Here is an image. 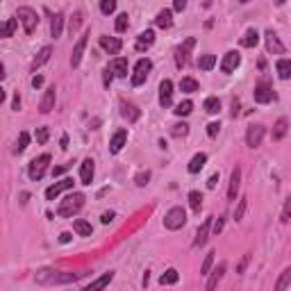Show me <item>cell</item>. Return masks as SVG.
Masks as SVG:
<instances>
[{
    "mask_svg": "<svg viewBox=\"0 0 291 291\" xmlns=\"http://www.w3.org/2000/svg\"><path fill=\"white\" fill-rule=\"evenodd\" d=\"M239 114V100H232V116Z\"/></svg>",
    "mask_w": 291,
    "mask_h": 291,
    "instance_id": "63",
    "label": "cell"
},
{
    "mask_svg": "<svg viewBox=\"0 0 291 291\" xmlns=\"http://www.w3.org/2000/svg\"><path fill=\"white\" fill-rule=\"evenodd\" d=\"M150 71H152V62L148 60V57H144V60L137 62V64H135V73H132V86H141V84H144Z\"/></svg>",
    "mask_w": 291,
    "mask_h": 291,
    "instance_id": "6",
    "label": "cell"
},
{
    "mask_svg": "<svg viewBox=\"0 0 291 291\" xmlns=\"http://www.w3.org/2000/svg\"><path fill=\"white\" fill-rule=\"evenodd\" d=\"M159 105L164 109L173 105V82L171 80H162V84H159Z\"/></svg>",
    "mask_w": 291,
    "mask_h": 291,
    "instance_id": "17",
    "label": "cell"
},
{
    "mask_svg": "<svg viewBox=\"0 0 291 291\" xmlns=\"http://www.w3.org/2000/svg\"><path fill=\"white\" fill-rule=\"evenodd\" d=\"M50 55H53V48L50 46H43L41 50L37 53V57H34V62H32V71H37V69H41L46 62L50 60Z\"/></svg>",
    "mask_w": 291,
    "mask_h": 291,
    "instance_id": "28",
    "label": "cell"
},
{
    "mask_svg": "<svg viewBox=\"0 0 291 291\" xmlns=\"http://www.w3.org/2000/svg\"><path fill=\"white\" fill-rule=\"evenodd\" d=\"M184 223H187V212L182 207H171L164 216V227L166 230H180Z\"/></svg>",
    "mask_w": 291,
    "mask_h": 291,
    "instance_id": "5",
    "label": "cell"
},
{
    "mask_svg": "<svg viewBox=\"0 0 291 291\" xmlns=\"http://www.w3.org/2000/svg\"><path fill=\"white\" fill-rule=\"evenodd\" d=\"M128 25H130V21H128V14H119L116 16V32H125L128 30Z\"/></svg>",
    "mask_w": 291,
    "mask_h": 291,
    "instance_id": "48",
    "label": "cell"
},
{
    "mask_svg": "<svg viewBox=\"0 0 291 291\" xmlns=\"http://www.w3.org/2000/svg\"><path fill=\"white\" fill-rule=\"evenodd\" d=\"M246 207H248V198L243 196V198L239 200V207L234 210V221H241V218H243V214H246Z\"/></svg>",
    "mask_w": 291,
    "mask_h": 291,
    "instance_id": "46",
    "label": "cell"
},
{
    "mask_svg": "<svg viewBox=\"0 0 291 291\" xmlns=\"http://www.w3.org/2000/svg\"><path fill=\"white\" fill-rule=\"evenodd\" d=\"M275 71H278L280 80H291V60H278Z\"/></svg>",
    "mask_w": 291,
    "mask_h": 291,
    "instance_id": "31",
    "label": "cell"
},
{
    "mask_svg": "<svg viewBox=\"0 0 291 291\" xmlns=\"http://www.w3.org/2000/svg\"><path fill=\"white\" fill-rule=\"evenodd\" d=\"M282 223H289L291 221V196L285 200V207H282V216H280Z\"/></svg>",
    "mask_w": 291,
    "mask_h": 291,
    "instance_id": "50",
    "label": "cell"
},
{
    "mask_svg": "<svg viewBox=\"0 0 291 291\" xmlns=\"http://www.w3.org/2000/svg\"><path fill=\"white\" fill-rule=\"evenodd\" d=\"M71 168V164H62V166H55L53 168V175H62V173H66Z\"/></svg>",
    "mask_w": 291,
    "mask_h": 291,
    "instance_id": "56",
    "label": "cell"
},
{
    "mask_svg": "<svg viewBox=\"0 0 291 291\" xmlns=\"http://www.w3.org/2000/svg\"><path fill=\"white\" fill-rule=\"evenodd\" d=\"M93 173H96L93 159H91V157H86L84 162L80 164V182L82 184H91L93 182Z\"/></svg>",
    "mask_w": 291,
    "mask_h": 291,
    "instance_id": "21",
    "label": "cell"
},
{
    "mask_svg": "<svg viewBox=\"0 0 291 291\" xmlns=\"http://www.w3.org/2000/svg\"><path fill=\"white\" fill-rule=\"evenodd\" d=\"M264 125H250L248 132H246V144L250 146V148H257L259 144H262V139H264Z\"/></svg>",
    "mask_w": 291,
    "mask_h": 291,
    "instance_id": "15",
    "label": "cell"
},
{
    "mask_svg": "<svg viewBox=\"0 0 291 291\" xmlns=\"http://www.w3.org/2000/svg\"><path fill=\"white\" fill-rule=\"evenodd\" d=\"M16 25H18V18H7L5 25H2V30H0V37H2V39H9L11 34L16 32Z\"/></svg>",
    "mask_w": 291,
    "mask_h": 291,
    "instance_id": "36",
    "label": "cell"
},
{
    "mask_svg": "<svg viewBox=\"0 0 291 291\" xmlns=\"http://www.w3.org/2000/svg\"><path fill=\"white\" fill-rule=\"evenodd\" d=\"M225 269H227V264H225V262H221V264H218L214 271H212V273H210V280H207L205 291H216L218 282H221V280H223V275H225Z\"/></svg>",
    "mask_w": 291,
    "mask_h": 291,
    "instance_id": "20",
    "label": "cell"
},
{
    "mask_svg": "<svg viewBox=\"0 0 291 291\" xmlns=\"http://www.w3.org/2000/svg\"><path fill=\"white\" fill-rule=\"evenodd\" d=\"M98 43H100V48L109 55H119L121 48H123V41H121L119 37H105L103 34V37L98 39Z\"/></svg>",
    "mask_w": 291,
    "mask_h": 291,
    "instance_id": "13",
    "label": "cell"
},
{
    "mask_svg": "<svg viewBox=\"0 0 291 291\" xmlns=\"http://www.w3.org/2000/svg\"><path fill=\"white\" fill-rule=\"evenodd\" d=\"M48 164H50V155H48V152H43V155L34 157L32 162H30V166H27V175H30V180L39 182V180L46 175V171H48Z\"/></svg>",
    "mask_w": 291,
    "mask_h": 291,
    "instance_id": "4",
    "label": "cell"
},
{
    "mask_svg": "<svg viewBox=\"0 0 291 291\" xmlns=\"http://www.w3.org/2000/svg\"><path fill=\"white\" fill-rule=\"evenodd\" d=\"M82 16H84L82 11H75V14L71 16V23H69V32H71V37H73V34H75L77 30H80V25H82Z\"/></svg>",
    "mask_w": 291,
    "mask_h": 291,
    "instance_id": "39",
    "label": "cell"
},
{
    "mask_svg": "<svg viewBox=\"0 0 291 291\" xmlns=\"http://www.w3.org/2000/svg\"><path fill=\"white\" fill-rule=\"evenodd\" d=\"M257 43H259V34H257V30H255V27L246 30V34L241 37V46H243V48H255Z\"/></svg>",
    "mask_w": 291,
    "mask_h": 291,
    "instance_id": "30",
    "label": "cell"
},
{
    "mask_svg": "<svg viewBox=\"0 0 291 291\" xmlns=\"http://www.w3.org/2000/svg\"><path fill=\"white\" fill-rule=\"evenodd\" d=\"M27 144H30V135H27V132H21V135H18L16 146H14V152H16V155H21V152L27 148Z\"/></svg>",
    "mask_w": 291,
    "mask_h": 291,
    "instance_id": "43",
    "label": "cell"
},
{
    "mask_svg": "<svg viewBox=\"0 0 291 291\" xmlns=\"http://www.w3.org/2000/svg\"><path fill=\"white\" fill-rule=\"evenodd\" d=\"M84 194H69L64 200H60V205H57V214L62 218H73L77 212L84 207Z\"/></svg>",
    "mask_w": 291,
    "mask_h": 291,
    "instance_id": "2",
    "label": "cell"
},
{
    "mask_svg": "<svg viewBox=\"0 0 291 291\" xmlns=\"http://www.w3.org/2000/svg\"><path fill=\"white\" fill-rule=\"evenodd\" d=\"M173 112L178 114V116H189V114L194 112V103H191V100H184V103L175 105V109H173Z\"/></svg>",
    "mask_w": 291,
    "mask_h": 291,
    "instance_id": "42",
    "label": "cell"
},
{
    "mask_svg": "<svg viewBox=\"0 0 291 291\" xmlns=\"http://www.w3.org/2000/svg\"><path fill=\"white\" fill-rule=\"evenodd\" d=\"M152 43H155V32H152V30H146V32H141L139 37H137L135 48L139 50V53H144L146 48H150Z\"/></svg>",
    "mask_w": 291,
    "mask_h": 291,
    "instance_id": "25",
    "label": "cell"
},
{
    "mask_svg": "<svg viewBox=\"0 0 291 291\" xmlns=\"http://www.w3.org/2000/svg\"><path fill=\"white\" fill-rule=\"evenodd\" d=\"M205 164H207V155H205V152H198V155L191 157V162H189L187 168H189V173H198L200 168L205 166Z\"/></svg>",
    "mask_w": 291,
    "mask_h": 291,
    "instance_id": "32",
    "label": "cell"
},
{
    "mask_svg": "<svg viewBox=\"0 0 291 291\" xmlns=\"http://www.w3.org/2000/svg\"><path fill=\"white\" fill-rule=\"evenodd\" d=\"M214 66H216V57H214V55L207 53V55H200V57H198V69L200 71H212Z\"/></svg>",
    "mask_w": 291,
    "mask_h": 291,
    "instance_id": "35",
    "label": "cell"
},
{
    "mask_svg": "<svg viewBox=\"0 0 291 291\" xmlns=\"http://www.w3.org/2000/svg\"><path fill=\"white\" fill-rule=\"evenodd\" d=\"M194 46H196V39L189 37L182 46H178V48H175V64H178V69H184V66H187L189 53H191V48H194Z\"/></svg>",
    "mask_w": 291,
    "mask_h": 291,
    "instance_id": "8",
    "label": "cell"
},
{
    "mask_svg": "<svg viewBox=\"0 0 291 291\" xmlns=\"http://www.w3.org/2000/svg\"><path fill=\"white\" fill-rule=\"evenodd\" d=\"M148 180H150V171H148V168H146V171H139L135 175L137 187H146V184H148Z\"/></svg>",
    "mask_w": 291,
    "mask_h": 291,
    "instance_id": "47",
    "label": "cell"
},
{
    "mask_svg": "<svg viewBox=\"0 0 291 291\" xmlns=\"http://www.w3.org/2000/svg\"><path fill=\"white\" fill-rule=\"evenodd\" d=\"M73 230H75L77 237H91L93 227H91V223L84 221V218H75V221H73Z\"/></svg>",
    "mask_w": 291,
    "mask_h": 291,
    "instance_id": "27",
    "label": "cell"
},
{
    "mask_svg": "<svg viewBox=\"0 0 291 291\" xmlns=\"http://www.w3.org/2000/svg\"><path fill=\"white\" fill-rule=\"evenodd\" d=\"M239 64H241V55H239L237 50H227V53L223 55V60H221V71L230 75V73L237 71Z\"/></svg>",
    "mask_w": 291,
    "mask_h": 291,
    "instance_id": "9",
    "label": "cell"
},
{
    "mask_svg": "<svg viewBox=\"0 0 291 291\" xmlns=\"http://www.w3.org/2000/svg\"><path fill=\"white\" fill-rule=\"evenodd\" d=\"M62 148H69V137H62Z\"/></svg>",
    "mask_w": 291,
    "mask_h": 291,
    "instance_id": "64",
    "label": "cell"
},
{
    "mask_svg": "<svg viewBox=\"0 0 291 291\" xmlns=\"http://www.w3.org/2000/svg\"><path fill=\"white\" fill-rule=\"evenodd\" d=\"M125 141H128V130H116L112 141H109V152H112V155H119V152L123 150Z\"/></svg>",
    "mask_w": 291,
    "mask_h": 291,
    "instance_id": "19",
    "label": "cell"
},
{
    "mask_svg": "<svg viewBox=\"0 0 291 291\" xmlns=\"http://www.w3.org/2000/svg\"><path fill=\"white\" fill-rule=\"evenodd\" d=\"M16 18L21 21L25 34H32L34 30H37V25H39V14L32 9V7H25V5L18 7V9H16Z\"/></svg>",
    "mask_w": 291,
    "mask_h": 291,
    "instance_id": "3",
    "label": "cell"
},
{
    "mask_svg": "<svg viewBox=\"0 0 291 291\" xmlns=\"http://www.w3.org/2000/svg\"><path fill=\"white\" fill-rule=\"evenodd\" d=\"M218 132H221V123H216V121H214V123L207 125V135H210L212 139H214V137L218 135Z\"/></svg>",
    "mask_w": 291,
    "mask_h": 291,
    "instance_id": "51",
    "label": "cell"
},
{
    "mask_svg": "<svg viewBox=\"0 0 291 291\" xmlns=\"http://www.w3.org/2000/svg\"><path fill=\"white\" fill-rule=\"evenodd\" d=\"M112 77H114V75H112V71L105 69V84H107V86H109V82H112Z\"/></svg>",
    "mask_w": 291,
    "mask_h": 291,
    "instance_id": "62",
    "label": "cell"
},
{
    "mask_svg": "<svg viewBox=\"0 0 291 291\" xmlns=\"http://www.w3.org/2000/svg\"><path fill=\"white\" fill-rule=\"evenodd\" d=\"M62 30H64V14H55L53 21H50V34L57 39L62 37Z\"/></svg>",
    "mask_w": 291,
    "mask_h": 291,
    "instance_id": "33",
    "label": "cell"
},
{
    "mask_svg": "<svg viewBox=\"0 0 291 291\" xmlns=\"http://www.w3.org/2000/svg\"><path fill=\"white\" fill-rule=\"evenodd\" d=\"M287 130H289V121H287L285 116H282V119H278V121H275V125H273V135H271V139H273V141L285 139Z\"/></svg>",
    "mask_w": 291,
    "mask_h": 291,
    "instance_id": "26",
    "label": "cell"
},
{
    "mask_svg": "<svg viewBox=\"0 0 291 291\" xmlns=\"http://www.w3.org/2000/svg\"><path fill=\"white\" fill-rule=\"evenodd\" d=\"M60 241L62 243H69L71 241V232H62V234H60Z\"/></svg>",
    "mask_w": 291,
    "mask_h": 291,
    "instance_id": "61",
    "label": "cell"
},
{
    "mask_svg": "<svg viewBox=\"0 0 291 291\" xmlns=\"http://www.w3.org/2000/svg\"><path fill=\"white\" fill-rule=\"evenodd\" d=\"M32 86H34V89L43 86V75H34V77H32Z\"/></svg>",
    "mask_w": 291,
    "mask_h": 291,
    "instance_id": "59",
    "label": "cell"
},
{
    "mask_svg": "<svg viewBox=\"0 0 291 291\" xmlns=\"http://www.w3.org/2000/svg\"><path fill=\"white\" fill-rule=\"evenodd\" d=\"M180 89H182L184 93H196V91H198V82H196L194 77H182Z\"/></svg>",
    "mask_w": 291,
    "mask_h": 291,
    "instance_id": "38",
    "label": "cell"
},
{
    "mask_svg": "<svg viewBox=\"0 0 291 291\" xmlns=\"http://www.w3.org/2000/svg\"><path fill=\"white\" fill-rule=\"evenodd\" d=\"M55 86H48L46 91H43V98H41V105H39V109H41V114H48L55 109Z\"/></svg>",
    "mask_w": 291,
    "mask_h": 291,
    "instance_id": "24",
    "label": "cell"
},
{
    "mask_svg": "<svg viewBox=\"0 0 291 291\" xmlns=\"http://www.w3.org/2000/svg\"><path fill=\"white\" fill-rule=\"evenodd\" d=\"M155 23H157V27H162V30H168V27L173 25V11H171V9H162L159 14H157Z\"/></svg>",
    "mask_w": 291,
    "mask_h": 291,
    "instance_id": "29",
    "label": "cell"
},
{
    "mask_svg": "<svg viewBox=\"0 0 291 291\" xmlns=\"http://www.w3.org/2000/svg\"><path fill=\"white\" fill-rule=\"evenodd\" d=\"M121 116H123L128 123H137L141 119V109L137 105L128 103V100H121Z\"/></svg>",
    "mask_w": 291,
    "mask_h": 291,
    "instance_id": "14",
    "label": "cell"
},
{
    "mask_svg": "<svg viewBox=\"0 0 291 291\" xmlns=\"http://www.w3.org/2000/svg\"><path fill=\"white\" fill-rule=\"evenodd\" d=\"M89 37H91V34L84 32L80 39H77L75 46H73V53H71V66H73V69H77V66H80L82 55H84V48H86V41H89Z\"/></svg>",
    "mask_w": 291,
    "mask_h": 291,
    "instance_id": "10",
    "label": "cell"
},
{
    "mask_svg": "<svg viewBox=\"0 0 291 291\" xmlns=\"http://www.w3.org/2000/svg\"><path fill=\"white\" fill-rule=\"evenodd\" d=\"M173 9H175V11H184V9H187V0H175V2H173Z\"/></svg>",
    "mask_w": 291,
    "mask_h": 291,
    "instance_id": "55",
    "label": "cell"
},
{
    "mask_svg": "<svg viewBox=\"0 0 291 291\" xmlns=\"http://www.w3.org/2000/svg\"><path fill=\"white\" fill-rule=\"evenodd\" d=\"M239 187H241V168L234 166V168H232V173H230V187H227V198H230V200H237Z\"/></svg>",
    "mask_w": 291,
    "mask_h": 291,
    "instance_id": "16",
    "label": "cell"
},
{
    "mask_svg": "<svg viewBox=\"0 0 291 291\" xmlns=\"http://www.w3.org/2000/svg\"><path fill=\"white\" fill-rule=\"evenodd\" d=\"M253 96H255V103H259V105H269L275 100V93H273L269 82H259V84H255Z\"/></svg>",
    "mask_w": 291,
    "mask_h": 291,
    "instance_id": "7",
    "label": "cell"
},
{
    "mask_svg": "<svg viewBox=\"0 0 291 291\" xmlns=\"http://www.w3.org/2000/svg\"><path fill=\"white\" fill-rule=\"evenodd\" d=\"M71 189H73V180H71V178L60 180V182H55L53 187L46 189V200H55L60 194H64V191H71Z\"/></svg>",
    "mask_w": 291,
    "mask_h": 291,
    "instance_id": "11",
    "label": "cell"
},
{
    "mask_svg": "<svg viewBox=\"0 0 291 291\" xmlns=\"http://www.w3.org/2000/svg\"><path fill=\"white\" fill-rule=\"evenodd\" d=\"M37 141H39L41 146L48 141V128H39V130H37Z\"/></svg>",
    "mask_w": 291,
    "mask_h": 291,
    "instance_id": "52",
    "label": "cell"
},
{
    "mask_svg": "<svg viewBox=\"0 0 291 291\" xmlns=\"http://www.w3.org/2000/svg\"><path fill=\"white\" fill-rule=\"evenodd\" d=\"M18 107H21V96H18V93H14V100H11V109H14V112H18Z\"/></svg>",
    "mask_w": 291,
    "mask_h": 291,
    "instance_id": "58",
    "label": "cell"
},
{
    "mask_svg": "<svg viewBox=\"0 0 291 291\" xmlns=\"http://www.w3.org/2000/svg\"><path fill=\"white\" fill-rule=\"evenodd\" d=\"M218 109H221V100L216 96H210L205 100V112L207 114H218Z\"/></svg>",
    "mask_w": 291,
    "mask_h": 291,
    "instance_id": "40",
    "label": "cell"
},
{
    "mask_svg": "<svg viewBox=\"0 0 291 291\" xmlns=\"http://www.w3.org/2000/svg\"><path fill=\"white\" fill-rule=\"evenodd\" d=\"M84 273H73V271H55V269H39L34 273V282L41 287L50 285H69V282L80 280Z\"/></svg>",
    "mask_w": 291,
    "mask_h": 291,
    "instance_id": "1",
    "label": "cell"
},
{
    "mask_svg": "<svg viewBox=\"0 0 291 291\" xmlns=\"http://www.w3.org/2000/svg\"><path fill=\"white\" fill-rule=\"evenodd\" d=\"M289 287H291V266L280 273V278H278V282H275V291H287Z\"/></svg>",
    "mask_w": 291,
    "mask_h": 291,
    "instance_id": "34",
    "label": "cell"
},
{
    "mask_svg": "<svg viewBox=\"0 0 291 291\" xmlns=\"http://www.w3.org/2000/svg\"><path fill=\"white\" fill-rule=\"evenodd\" d=\"M178 280H180V273H178L175 269H168L166 273L159 278V282H162V285H175Z\"/></svg>",
    "mask_w": 291,
    "mask_h": 291,
    "instance_id": "41",
    "label": "cell"
},
{
    "mask_svg": "<svg viewBox=\"0 0 291 291\" xmlns=\"http://www.w3.org/2000/svg\"><path fill=\"white\" fill-rule=\"evenodd\" d=\"M214 250H210V253L205 255V262H203V266H200V275H210L212 271V264H214Z\"/></svg>",
    "mask_w": 291,
    "mask_h": 291,
    "instance_id": "44",
    "label": "cell"
},
{
    "mask_svg": "<svg viewBox=\"0 0 291 291\" xmlns=\"http://www.w3.org/2000/svg\"><path fill=\"white\" fill-rule=\"evenodd\" d=\"M112 280H114V271H107V273H103L98 280H93L91 285H86L82 291H105L109 285H112Z\"/></svg>",
    "mask_w": 291,
    "mask_h": 291,
    "instance_id": "18",
    "label": "cell"
},
{
    "mask_svg": "<svg viewBox=\"0 0 291 291\" xmlns=\"http://www.w3.org/2000/svg\"><path fill=\"white\" fill-rule=\"evenodd\" d=\"M248 262H250V255H243L241 262H239V266H237V273H243V271H246V266H248Z\"/></svg>",
    "mask_w": 291,
    "mask_h": 291,
    "instance_id": "53",
    "label": "cell"
},
{
    "mask_svg": "<svg viewBox=\"0 0 291 291\" xmlns=\"http://www.w3.org/2000/svg\"><path fill=\"white\" fill-rule=\"evenodd\" d=\"M171 135H173V137H187V135H189V125H187V123H175V125H171Z\"/></svg>",
    "mask_w": 291,
    "mask_h": 291,
    "instance_id": "45",
    "label": "cell"
},
{
    "mask_svg": "<svg viewBox=\"0 0 291 291\" xmlns=\"http://www.w3.org/2000/svg\"><path fill=\"white\" fill-rule=\"evenodd\" d=\"M107 69L112 71V75L125 77V75H128V60H125V57H114V60L109 62Z\"/></svg>",
    "mask_w": 291,
    "mask_h": 291,
    "instance_id": "23",
    "label": "cell"
},
{
    "mask_svg": "<svg viewBox=\"0 0 291 291\" xmlns=\"http://www.w3.org/2000/svg\"><path fill=\"white\" fill-rule=\"evenodd\" d=\"M100 11H103V14H114V11H116V0H103V2H100Z\"/></svg>",
    "mask_w": 291,
    "mask_h": 291,
    "instance_id": "49",
    "label": "cell"
},
{
    "mask_svg": "<svg viewBox=\"0 0 291 291\" xmlns=\"http://www.w3.org/2000/svg\"><path fill=\"white\" fill-rule=\"evenodd\" d=\"M210 230H212V218H205L203 225L198 227V232H196V239H194L196 248H200V246H205L207 243V239H210Z\"/></svg>",
    "mask_w": 291,
    "mask_h": 291,
    "instance_id": "22",
    "label": "cell"
},
{
    "mask_svg": "<svg viewBox=\"0 0 291 291\" xmlns=\"http://www.w3.org/2000/svg\"><path fill=\"white\" fill-rule=\"evenodd\" d=\"M189 205H191V210H194L196 214H200V207H203V196H200V191H189Z\"/></svg>",
    "mask_w": 291,
    "mask_h": 291,
    "instance_id": "37",
    "label": "cell"
},
{
    "mask_svg": "<svg viewBox=\"0 0 291 291\" xmlns=\"http://www.w3.org/2000/svg\"><path fill=\"white\" fill-rule=\"evenodd\" d=\"M114 218H116V214H114V212H105V214H103V218H100V221H103L105 225H109V223H112Z\"/></svg>",
    "mask_w": 291,
    "mask_h": 291,
    "instance_id": "54",
    "label": "cell"
},
{
    "mask_svg": "<svg viewBox=\"0 0 291 291\" xmlns=\"http://www.w3.org/2000/svg\"><path fill=\"white\" fill-rule=\"evenodd\" d=\"M264 39H266V50H269V53H273V55H285V43L280 41V37H278L273 30H266Z\"/></svg>",
    "mask_w": 291,
    "mask_h": 291,
    "instance_id": "12",
    "label": "cell"
},
{
    "mask_svg": "<svg viewBox=\"0 0 291 291\" xmlns=\"http://www.w3.org/2000/svg\"><path fill=\"white\" fill-rule=\"evenodd\" d=\"M223 225H225V221L218 216V218H216V223H214V232H216V234H221V232H223Z\"/></svg>",
    "mask_w": 291,
    "mask_h": 291,
    "instance_id": "57",
    "label": "cell"
},
{
    "mask_svg": "<svg viewBox=\"0 0 291 291\" xmlns=\"http://www.w3.org/2000/svg\"><path fill=\"white\" fill-rule=\"evenodd\" d=\"M216 182H218V173H214V175H212V178L207 180V187L214 189V187H216Z\"/></svg>",
    "mask_w": 291,
    "mask_h": 291,
    "instance_id": "60",
    "label": "cell"
}]
</instances>
